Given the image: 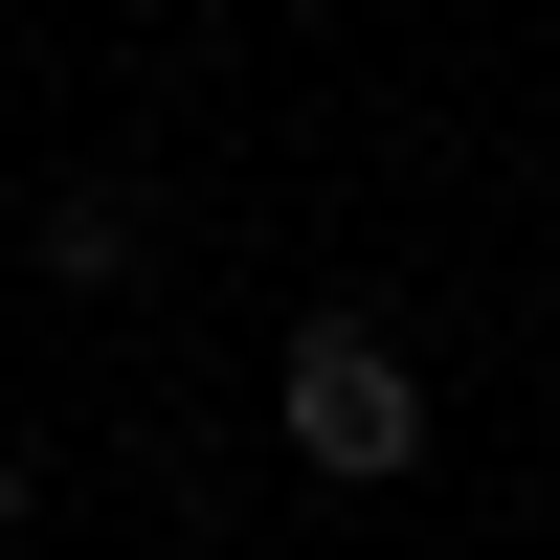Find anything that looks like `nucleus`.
<instances>
[{"label":"nucleus","instance_id":"1","mask_svg":"<svg viewBox=\"0 0 560 560\" xmlns=\"http://www.w3.org/2000/svg\"><path fill=\"white\" fill-rule=\"evenodd\" d=\"M292 448H314V471H404V448H427V382H404V337L314 314V337H292Z\"/></svg>","mask_w":560,"mask_h":560},{"label":"nucleus","instance_id":"2","mask_svg":"<svg viewBox=\"0 0 560 560\" xmlns=\"http://www.w3.org/2000/svg\"><path fill=\"white\" fill-rule=\"evenodd\" d=\"M45 269H135V179H68L45 202Z\"/></svg>","mask_w":560,"mask_h":560},{"label":"nucleus","instance_id":"3","mask_svg":"<svg viewBox=\"0 0 560 560\" xmlns=\"http://www.w3.org/2000/svg\"><path fill=\"white\" fill-rule=\"evenodd\" d=\"M0 560H23V493H0Z\"/></svg>","mask_w":560,"mask_h":560}]
</instances>
